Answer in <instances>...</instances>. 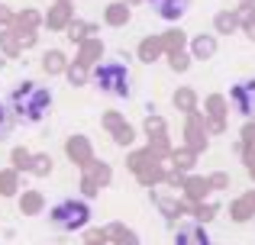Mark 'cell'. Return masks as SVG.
<instances>
[{
    "label": "cell",
    "instance_id": "6",
    "mask_svg": "<svg viewBox=\"0 0 255 245\" xmlns=\"http://www.w3.org/2000/svg\"><path fill=\"white\" fill-rule=\"evenodd\" d=\"M174 245H210V236L204 226H184L174 236Z\"/></svg>",
    "mask_w": 255,
    "mask_h": 245
},
{
    "label": "cell",
    "instance_id": "2",
    "mask_svg": "<svg viewBox=\"0 0 255 245\" xmlns=\"http://www.w3.org/2000/svg\"><path fill=\"white\" fill-rule=\"evenodd\" d=\"M94 84L110 97H129L132 94V75L123 62H104L94 68Z\"/></svg>",
    "mask_w": 255,
    "mask_h": 245
},
{
    "label": "cell",
    "instance_id": "8",
    "mask_svg": "<svg viewBox=\"0 0 255 245\" xmlns=\"http://www.w3.org/2000/svg\"><path fill=\"white\" fill-rule=\"evenodd\" d=\"M6 136H10V116H6L3 103H0V139H6Z\"/></svg>",
    "mask_w": 255,
    "mask_h": 245
},
{
    "label": "cell",
    "instance_id": "5",
    "mask_svg": "<svg viewBox=\"0 0 255 245\" xmlns=\"http://www.w3.org/2000/svg\"><path fill=\"white\" fill-rule=\"evenodd\" d=\"M187 3H191V0H149V6H152V10H155L162 19H168V23H171V19H181V16H184Z\"/></svg>",
    "mask_w": 255,
    "mask_h": 245
},
{
    "label": "cell",
    "instance_id": "7",
    "mask_svg": "<svg viewBox=\"0 0 255 245\" xmlns=\"http://www.w3.org/2000/svg\"><path fill=\"white\" fill-rule=\"evenodd\" d=\"M194 52H197L200 58H204V55H210V52H213V39H197V45H194Z\"/></svg>",
    "mask_w": 255,
    "mask_h": 245
},
{
    "label": "cell",
    "instance_id": "3",
    "mask_svg": "<svg viewBox=\"0 0 255 245\" xmlns=\"http://www.w3.org/2000/svg\"><path fill=\"white\" fill-rule=\"evenodd\" d=\"M87 220H91V207L84 200H75V197L52 207V223L58 229H81Z\"/></svg>",
    "mask_w": 255,
    "mask_h": 245
},
{
    "label": "cell",
    "instance_id": "9",
    "mask_svg": "<svg viewBox=\"0 0 255 245\" xmlns=\"http://www.w3.org/2000/svg\"><path fill=\"white\" fill-rule=\"evenodd\" d=\"M249 39H255V19L249 23Z\"/></svg>",
    "mask_w": 255,
    "mask_h": 245
},
{
    "label": "cell",
    "instance_id": "4",
    "mask_svg": "<svg viewBox=\"0 0 255 245\" xmlns=\"http://www.w3.org/2000/svg\"><path fill=\"white\" fill-rule=\"evenodd\" d=\"M233 103L243 116H255V81H239L236 87L230 90Z\"/></svg>",
    "mask_w": 255,
    "mask_h": 245
},
{
    "label": "cell",
    "instance_id": "1",
    "mask_svg": "<svg viewBox=\"0 0 255 245\" xmlns=\"http://www.w3.org/2000/svg\"><path fill=\"white\" fill-rule=\"evenodd\" d=\"M10 103H13V113H16L23 123H39L52 107V90L39 87V84H32V81H23L16 90H13Z\"/></svg>",
    "mask_w": 255,
    "mask_h": 245
}]
</instances>
